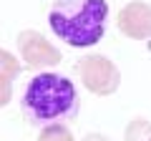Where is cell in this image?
I'll return each instance as SVG.
<instances>
[{"mask_svg": "<svg viewBox=\"0 0 151 141\" xmlns=\"http://www.w3.org/2000/svg\"><path fill=\"white\" fill-rule=\"evenodd\" d=\"M20 114L38 129L65 126L81 114V96L70 78L60 73H38L20 93Z\"/></svg>", "mask_w": 151, "mask_h": 141, "instance_id": "cell-1", "label": "cell"}, {"mask_svg": "<svg viewBox=\"0 0 151 141\" xmlns=\"http://www.w3.org/2000/svg\"><path fill=\"white\" fill-rule=\"evenodd\" d=\"M106 0H53L48 25L60 43L70 48H91L106 33Z\"/></svg>", "mask_w": 151, "mask_h": 141, "instance_id": "cell-2", "label": "cell"}, {"mask_svg": "<svg viewBox=\"0 0 151 141\" xmlns=\"http://www.w3.org/2000/svg\"><path fill=\"white\" fill-rule=\"evenodd\" d=\"M78 78L83 88L96 96H111L121 86V70L101 53H88L78 60Z\"/></svg>", "mask_w": 151, "mask_h": 141, "instance_id": "cell-3", "label": "cell"}, {"mask_svg": "<svg viewBox=\"0 0 151 141\" xmlns=\"http://www.w3.org/2000/svg\"><path fill=\"white\" fill-rule=\"evenodd\" d=\"M18 50H20L25 65L30 68H45V65H55L60 60V53L38 30H23L18 35Z\"/></svg>", "mask_w": 151, "mask_h": 141, "instance_id": "cell-4", "label": "cell"}, {"mask_svg": "<svg viewBox=\"0 0 151 141\" xmlns=\"http://www.w3.org/2000/svg\"><path fill=\"white\" fill-rule=\"evenodd\" d=\"M116 23H119V30L126 38H134V40L151 38V5L134 0V3H129L119 10Z\"/></svg>", "mask_w": 151, "mask_h": 141, "instance_id": "cell-5", "label": "cell"}, {"mask_svg": "<svg viewBox=\"0 0 151 141\" xmlns=\"http://www.w3.org/2000/svg\"><path fill=\"white\" fill-rule=\"evenodd\" d=\"M126 141H151V124L146 119H134L126 126Z\"/></svg>", "mask_w": 151, "mask_h": 141, "instance_id": "cell-6", "label": "cell"}, {"mask_svg": "<svg viewBox=\"0 0 151 141\" xmlns=\"http://www.w3.org/2000/svg\"><path fill=\"white\" fill-rule=\"evenodd\" d=\"M38 141H73V134L68 126H45L38 134Z\"/></svg>", "mask_w": 151, "mask_h": 141, "instance_id": "cell-7", "label": "cell"}, {"mask_svg": "<svg viewBox=\"0 0 151 141\" xmlns=\"http://www.w3.org/2000/svg\"><path fill=\"white\" fill-rule=\"evenodd\" d=\"M83 141H108V139L103 134H86V136H83Z\"/></svg>", "mask_w": 151, "mask_h": 141, "instance_id": "cell-8", "label": "cell"}]
</instances>
